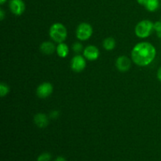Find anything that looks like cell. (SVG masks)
<instances>
[{"instance_id":"cell-1","label":"cell","mask_w":161,"mask_h":161,"mask_svg":"<svg viewBox=\"0 0 161 161\" xmlns=\"http://www.w3.org/2000/svg\"><path fill=\"white\" fill-rule=\"evenodd\" d=\"M157 55V50L152 43L149 42H141L136 44L132 49V61L140 67L150 64Z\"/></svg>"},{"instance_id":"cell-2","label":"cell","mask_w":161,"mask_h":161,"mask_svg":"<svg viewBox=\"0 0 161 161\" xmlns=\"http://www.w3.org/2000/svg\"><path fill=\"white\" fill-rule=\"evenodd\" d=\"M49 35L54 42H57V43L64 42L67 39V28L63 24L58 23V22L54 23L50 26Z\"/></svg>"},{"instance_id":"cell-3","label":"cell","mask_w":161,"mask_h":161,"mask_svg":"<svg viewBox=\"0 0 161 161\" xmlns=\"http://www.w3.org/2000/svg\"><path fill=\"white\" fill-rule=\"evenodd\" d=\"M154 23L149 20H143L138 22L135 28V35L138 38L146 39L148 38L154 31Z\"/></svg>"},{"instance_id":"cell-4","label":"cell","mask_w":161,"mask_h":161,"mask_svg":"<svg viewBox=\"0 0 161 161\" xmlns=\"http://www.w3.org/2000/svg\"><path fill=\"white\" fill-rule=\"evenodd\" d=\"M93 35V28L90 24L86 22H82L77 27L75 30V36L80 41H86Z\"/></svg>"},{"instance_id":"cell-5","label":"cell","mask_w":161,"mask_h":161,"mask_svg":"<svg viewBox=\"0 0 161 161\" xmlns=\"http://www.w3.org/2000/svg\"><path fill=\"white\" fill-rule=\"evenodd\" d=\"M86 58L83 56H82V55H75L72 58V60H71L70 66L73 72H77V73L83 72L86 66Z\"/></svg>"},{"instance_id":"cell-6","label":"cell","mask_w":161,"mask_h":161,"mask_svg":"<svg viewBox=\"0 0 161 161\" xmlns=\"http://www.w3.org/2000/svg\"><path fill=\"white\" fill-rule=\"evenodd\" d=\"M53 85L49 82H44L39 85L36 89V94L40 98H47L50 96L53 93Z\"/></svg>"},{"instance_id":"cell-7","label":"cell","mask_w":161,"mask_h":161,"mask_svg":"<svg viewBox=\"0 0 161 161\" xmlns=\"http://www.w3.org/2000/svg\"><path fill=\"white\" fill-rule=\"evenodd\" d=\"M83 55L87 61H94L98 59L100 56V51L96 46L90 45L85 47L83 51Z\"/></svg>"},{"instance_id":"cell-8","label":"cell","mask_w":161,"mask_h":161,"mask_svg":"<svg viewBox=\"0 0 161 161\" xmlns=\"http://www.w3.org/2000/svg\"><path fill=\"white\" fill-rule=\"evenodd\" d=\"M9 7L11 12L16 16H20L25 11V3L23 0H10Z\"/></svg>"},{"instance_id":"cell-9","label":"cell","mask_w":161,"mask_h":161,"mask_svg":"<svg viewBox=\"0 0 161 161\" xmlns=\"http://www.w3.org/2000/svg\"><path fill=\"white\" fill-rule=\"evenodd\" d=\"M116 67L118 71L121 72H126L131 67V60L127 56H120L116 59Z\"/></svg>"},{"instance_id":"cell-10","label":"cell","mask_w":161,"mask_h":161,"mask_svg":"<svg viewBox=\"0 0 161 161\" xmlns=\"http://www.w3.org/2000/svg\"><path fill=\"white\" fill-rule=\"evenodd\" d=\"M49 122H50L49 117L44 113H39L35 115L34 123L36 127H39V128H45L48 126Z\"/></svg>"},{"instance_id":"cell-11","label":"cell","mask_w":161,"mask_h":161,"mask_svg":"<svg viewBox=\"0 0 161 161\" xmlns=\"http://www.w3.org/2000/svg\"><path fill=\"white\" fill-rule=\"evenodd\" d=\"M41 53L45 55H51L56 51L57 47L53 42L50 41H46L41 43L40 47H39Z\"/></svg>"},{"instance_id":"cell-12","label":"cell","mask_w":161,"mask_h":161,"mask_svg":"<svg viewBox=\"0 0 161 161\" xmlns=\"http://www.w3.org/2000/svg\"><path fill=\"white\" fill-rule=\"evenodd\" d=\"M56 51L60 58H65L69 53V48L67 44L64 42H61V43H58Z\"/></svg>"},{"instance_id":"cell-13","label":"cell","mask_w":161,"mask_h":161,"mask_svg":"<svg viewBox=\"0 0 161 161\" xmlns=\"http://www.w3.org/2000/svg\"><path fill=\"white\" fill-rule=\"evenodd\" d=\"M103 47L107 51H111L116 47V40L113 37H108L104 39Z\"/></svg>"},{"instance_id":"cell-14","label":"cell","mask_w":161,"mask_h":161,"mask_svg":"<svg viewBox=\"0 0 161 161\" xmlns=\"http://www.w3.org/2000/svg\"><path fill=\"white\" fill-rule=\"evenodd\" d=\"M145 6L149 12H155L160 7V0H148Z\"/></svg>"},{"instance_id":"cell-15","label":"cell","mask_w":161,"mask_h":161,"mask_svg":"<svg viewBox=\"0 0 161 161\" xmlns=\"http://www.w3.org/2000/svg\"><path fill=\"white\" fill-rule=\"evenodd\" d=\"M9 91H10L9 86H8L6 83H0V96H1L2 97L7 95V94L9 93Z\"/></svg>"},{"instance_id":"cell-16","label":"cell","mask_w":161,"mask_h":161,"mask_svg":"<svg viewBox=\"0 0 161 161\" xmlns=\"http://www.w3.org/2000/svg\"><path fill=\"white\" fill-rule=\"evenodd\" d=\"M72 50L75 52V53H78V54H80V53L83 52V50H84V49H83V44L80 42H74L73 45H72Z\"/></svg>"},{"instance_id":"cell-17","label":"cell","mask_w":161,"mask_h":161,"mask_svg":"<svg viewBox=\"0 0 161 161\" xmlns=\"http://www.w3.org/2000/svg\"><path fill=\"white\" fill-rule=\"evenodd\" d=\"M52 156L49 153H42L38 157L37 161H50L51 160Z\"/></svg>"},{"instance_id":"cell-18","label":"cell","mask_w":161,"mask_h":161,"mask_svg":"<svg viewBox=\"0 0 161 161\" xmlns=\"http://www.w3.org/2000/svg\"><path fill=\"white\" fill-rule=\"evenodd\" d=\"M59 116H60V112L57 111V110H53V111H52L50 114V118H51V119H58Z\"/></svg>"},{"instance_id":"cell-19","label":"cell","mask_w":161,"mask_h":161,"mask_svg":"<svg viewBox=\"0 0 161 161\" xmlns=\"http://www.w3.org/2000/svg\"><path fill=\"white\" fill-rule=\"evenodd\" d=\"M154 31H157V32H160V31H161V20H160V21H157L154 23Z\"/></svg>"},{"instance_id":"cell-20","label":"cell","mask_w":161,"mask_h":161,"mask_svg":"<svg viewBox=\"0 0 161 161\" xmlns=\"http://www.w3.org/2000/svg\"><path fill=\"white\" fill-rule=\"evenodd\" d=\"M5 18V11L3 9H0V20H3Z\"/></svg>"},{"instance_id":"cell-21","label":"cell","mask_w":161,"mask_h":161,"mask_svg":"<svg viewBox=\"0 0 161 161\" xmlns=\"http://www.w3.org/2000/svg\"><path fill=\"white\" fill-rule=\"evenodd\" d=\"M147 1L148 0H137V2L138 3V4L142 5V6H146Z\"/></svg>"},{"instance_id":"cell-22","label":"cell","mask_w":161,"mask_h":161,"mask_svg":"<svg viewBox=\"0 0 161 161\" xmlns=\"http://www.w3.org/2000/svg\"><path fill=\"white\" fill-rule=\"evenodd\" d=\"M157 78L161 82V66L159 68L158 71H157Z\"/></svg>"},{"instance_id":"cell-23","label":"cell","mask_w":161,"mask_h":161,"mask_svg":"<svg viewBox=\"0 0 161 161\" xmlns=\"http://www.w3.org/2000/svg\"><path fill=\"white\" fill-rule=\"evenodd\" d=\"M54 161H67V160H66V159L64 158V157H57L56 159H55Z\"/></svg>"},{"instance_id":"cell-24","label":"cell","mask_w":161,"mask_h":161,"mask_svg":"<svg viewBox=\"0 0 161 161\" xmlns=\"http://www.w3.org/2000/svg\"><path fill=\"white\" fill-rule=\"evenodd\" d=\"M6 2V0H0V4L3 5Z\"/></svg>"},{"instance_id":"cell-25","label":"cell","mask_w":161,"mask_h":161,"mask_svg":"<svg viewBox=\"0 0 161 161\" xmlns=\"http://www.w3.org/2000/svg\"><path fill=\"white\" fill-rule=\"evenodd\" d=\"M157 36H158L159 39H161V31H160V32H157Z\"/></svg>"},{"instance_id":"cell-26","label":"cell","mask_w":161,"mask_h":161,"mask_svg":"<svg viewBox=\"0 0 161 161\" xmlns=\"http://www.w3.org/2000/svg\"><path fill=\"white\" fill-rule=\"evenodd\" d=\"M160 20H161V19H160Z\"/></svg>"}]
</instances>
